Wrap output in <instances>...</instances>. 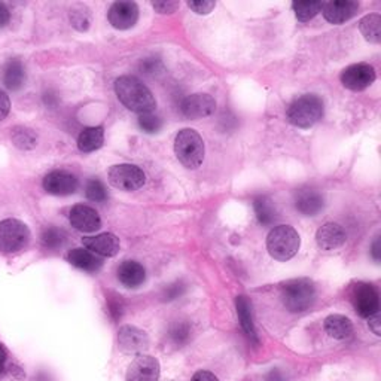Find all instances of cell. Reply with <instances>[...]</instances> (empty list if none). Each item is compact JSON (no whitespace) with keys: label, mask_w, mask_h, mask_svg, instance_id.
Segmentation results:
<instances>
[{"label":"cell","mask_w":381,"mask_h":381,"mask_svg":"<svg viewBox=\"0 0 381 381\" xmlns=\"http://www.w3.org/2000/svg\"><path fill=\"white\" fill-rule=\"evenodd\" d=\"M115 93L122 105L140 115L152 112L156 106L155 97L149 88L134 76H121L116 79Z\"/></svg>","instance_id":"obj_1"},{"label":"cell","mask_w":381,"mask_h":381,"mask_svg":"<svg viewBox=\"0 0 381 381\" xmlns=\"http://www.w3.org/2000/svg\"><path fill=\"white\" fill-rule=\"evenodd\" d=\"M300 236L289 225H279L272 229L267 239L269 255L277 261H289L300 250Z\"/></svg>","instance_id":"obj_2"},{"label":"cell","mask_w":381,"mask_h":381,"mask_svg":"<svg viewBox=\"0 0 381 381\" xmlns=\"http://www.w3.org/2000/svg\"><path fill=\"white\" fill-rule=\"evenodd\" d=\"M281 298L290 313H304L316 301V288L313 281L307 279L290 280L283 286Z\"/></svg>","instance_id":"obj_3"},{"label":"cell","mask_w":381,"mask_h":381,"mask_svg":"<svg viewBox=\"0 0 381 381\" xmlns=\"http://www.w3.org/2000/svg\"><path fill=\"white\" fill-rule=\"evenodd\" d=\"M323 116V103L314 94H305L295 100L288 109L290 124L300 128H309Z\"/></svg>","instance_id":"obj_4"},{"label":"cell","mask_w":381,"mask_h":381,"mask_svg":"<svg viewBox=\"0 0 381 381\" xmlns=\"http://www.w3.org/2000/svg\"><path fill=\"white\" fill-rule=\"evenodd\" d=\"M175 152L183 166L196 168L204 159V142L195 130L185 128L179 131L175 139Z\"/></svg>","instance_id":"obj_5"},{"label":"cell","mask_w":381,"mask_h":381,"mask_svg":"<svg viewBox=\"0 0 381 381\" xmlns=\"http://www.w3.org/2000/svg\"><path fill=\"white\" fill-rule=\"evenodd\" d=\"M30 241L29 227L18 219H5L0 222V252L17 253Z\"/></svg>","instance_id":"obj_6"},{"label":"cell","mask_w":381,"mask_h":381,"mask_svg":"<svg viewBox=\"0 0 381 381\" xmlns=\"http://www.w3.org/2000/svg\"><path fill=\"white\" fill-rule=\"evenodd\" d=\"M350 300L356 313L361 317H371L375 313H380V298L377 289L370 285L359 281L352 288Z\"/></svg>","instance_id":"obj_7"},{"label":"cell","mask_w":381,"mask_h":381,"mask_svg":"<svg viewBox=\"0 0 381 381\" xmlns=\"http://www.w3.org/2000/svg\"><path fill=\"white\" fill-rule=\"evenodd\" d=\"M143 171L131 164H118L109 170L110 185L121 191H136L145 185Z\"/></svg>","instance_id":"obj_8"},{"label":"cell","mask_w":381,"mask_h":381,"mask_svg":"<svg viewBox=\"0 0 381 381\" xmlns=\"http://www.w3.org/2000/svg\"><path fill=\"white\" fill-rule=\"evenodd\" d=\"M374 81H375L374 67L365 63L349 66L341 73L342 85L352 91H362L370 87Z\"/></svg>","instance_id":"obj_9"},{"label":"cell","mask_w":381,"mask_h":381,"mask_svg":"<svg viewBox=\"0 0 381 381\" xmlns=\"http://www.w3.org/2000/svg\"><path fill=\"white\" fill-rule=\"evenodd\" d=\"M118 347L126 354H142L149 347V338L146 333L138 326L126 325L118 333Z\"/></svg>","instance_id":"obj_10"},{"label":"cell","mask_w":381,"mask_h":381,"mask_svg":"<svg viewBox=\"0 0 381 381\" xmlns=\"http://www.w3.org/2000/svg\"><path fill=\"white\" fill-rule=\"evenodd\" d=\"M161 366L152 356L140 354L134 359L126 374V381H158Z\"/></svg>","instance_id":"obj_11"},{"label":"cell","mask_w":381,"mask_h":381,"mask_svg":"<svg viewBox=\"0 0 381 381\" xmlns=\"http://www.w3.org/2000/svg\"><path fill=\"white\" fill-rule=\"evenodd\" d=\"M216 109V102L212 95L208 94H192L187 97L180 105V110L183 116L189 119H200L210 116Z\"/></svg>","instance_id":"obj_12"},{"label":"cell","mask_w":381,"mask_h":381,"mask_svg":"<svg viewBox=\"0 0 381 381\" xmlns=\"http://www.w3.org/2000/svg\"><path fill=\"white\" fill-rule=\"evenodd\" d=\"M109 22L115 29H131L139 20V8L134 2H115L109 9Z\"/></svg>","instance_id":"obj_13"},{"label":"cell","mask_w":381,"mask_h":381,"mask_svg":"<svg viewBox=\"0 0 381 381\" xmlns=\"http://www.w3.org/2000/svg\"><path fill=\"white\" fill-rule=\"evenodd\" d=\"M44 188L53 195H70L78 188V179L69 171L55 170L45 176Z\"/></svg>","instance_id":"obj_14"},{"label":"cell","mask_w":381,"mask_h":381,"mask_svg":"<svg viewBox=\"0 0 381 381\" xmlns=\"http://www.w3.org/2000/svg\"><path fill=\"white\" fill-rule=\"evenodd\" d=\"M70 224L78 231L93 232L102 227V220L93 207L78 204L70 210Z\"/></svg>","instance_id":"obj_15"},{"label":"cell","mask_w":381,"mask_h":381,"mask_svg":"<svg viewBox=\"0 0 381 381\" xmlns=\"http://www.w3.org/2000/svg\"><path fill=\"white\" fill-rule=\"evenodd\" d=\"M359 9V4L353 0H338V2L322 4V12L326 21L333 24L346 22L356 15Z\"/></svg>","instance_id":"obj_16"},{"label":"cell","mask_w":381,"mask_h":381,"mask_svg":"<svg viewBox=\"0 0 381 381\" xmlns=\"http://www.w3.org/2000/svg\"><path fill=\"white\" fill-rule=\"evenodd\" d=\"M82 243L91 253L100 256H115L121 248L119 239L114 234H109V232L98 234L95 237H85Z\"/></svg>","instance_id":"obj_17"},{"label":"cell","mask_w":381,"mask_h":381,"mask_svg":"<svg viewBox=\"0 0 381 381\" xmlns=\"http://www.w3.org/2000/svg\"><path fill=\"white\" fill-rule=\"evenodd\" d=\"M295 207L307 216H313L322 210L323 196L313 188H301L295 194Z\"/></svg>","instance_id":"obj_18"},{"label":"cell","mask_w":381,"mask_h":381,"mask_svg":"<svg viewBox=\"0 0 381 381\" xmlns=\"http://www.w3.org/2000/svg\"><path fill=\"white\" fill-rule=\"evenodd\" d=\"M316 241L321 249L334 250L346 241V232H344L341 225L329 222V224H325L322 228H319L316 234Z\"/></svg>","instance_id":"obj_19"},{"label":"cell","mask_w":381,"mask_h":381,"mask_svg":"<svg viewBox=\"0 0 381 381\" xmlns=\"http://www.w3.org/2000/svg\"><path fill=\"white\" fill-rule=\"evenodd\" d=\"M0 81L11 91L20 90L26 82V69L21 61L17 58L8 60L0 72Z\"/></svg>","instance_id":"obj_20"},{"label":"cell","mask_w":381,"mask_h":381,"mask_svg":"<svg viewBox=\"0 0 381 381\" xmlns=\"http://www.w3.org/2000/svg\"><path fill=\"white\" fill-rule=\"evenodd\" d=\"M236 309H237V314L240 319V325L244 330L246 337L249 338V341L255 346L260 344V338H258L256 334V328L253 323V314H252V302L248 297H244V295H240L236 300Z\"/></svg>","instance_id":"obj_21"},{"label":"cell","mask_w":381,"mask_h":381,"mask_svg":"<svg viewBox=\"0 0 381 381\" xmlns=\"http://www.w3.org/2000/svg\"><path fill=\"white\" fill-rule=\"evenodd\" d=\"M118 279L126 288H139L146 279V269L136 261H124L118 267Z\"/></svg>","instance_id":"obj_22"},{"label":"cell","mask_w":381,"mask_h":381,"mask_svg":"<svg viewBox=\"0 0 381 381\" xmlns=\"http://www.w3.org/2000/svg\"><path fill=\"white\" fill-rule=\"evenodd\" d=\"M67 261L73 267H76L82 269V272H87V273H95L103 265V261L100 260V258L85 249H72L67 253Z\"/></svg>","instance_id":"obj_23"},{"label":"cell","mask_w":381,"mask_h":381,"mask_svg":"<svg viewBox=\"0 0 381 381\" xmlns=\"http://www.w3.org/2000/svg\"><path fill=\"white\" fill-rule=\"evenodd\" d=\"M325 330L329 337L335 340H347L353 334V323L350 319L341 314H330L325 319Z\"/></svg>","instance_id":"obj_24"},{"label":"cell","mask_w":381,"mask_h":381,"mask_svg":"<svg viewBox=\"0 0 381 381\" xmlns=\"http://www.w3.org/2000/svg\"><path fill=\"white\" fill-rule=\"evenodd\" d=\"M105 131L102 127H88L82 130L78 138V147L82 152H93L102 147Z\"/></svg>","instance_id":"obj_25"},{"label":"cell","mask_w":381,"mask_h":381,"mask_svg":"<svg viewBox=\"0 0 381 381\" xmlns=\"http://www.w3.org/2000/svg\"><path fill=\"white\" fill-rule=\"evenodd\" d=\"M253 207L258 219H260V222L264 225H272L274 224V220L277 219V210L274 207L273 200L269 199L268 195H260L256 196L253 201Z\"/></svg>","instance_id":"obj_26"},{"label":"cell","mask_w":381,"mask_h":381,"mask_svg":"<svg viewBox=\"0 0 381 381\" xmlns=\"http://www.w3.org/2000/svg\"><path fill=\"white\" fill-rule=\"evenodd\" d=\"M359 29L366 41L378 44L381 41V17L378 14L366 15L361 20Z\"/></svg>","instance_id":"obj_27"},{"label":"cell","mask_w":381,"mask_h":381,"mask_svg":"<svg viewBox=\"0 0 381 381\" xmlns=\"http://www.w3.org/2000/svg\"><path fill=\"white\" fill-rule=\"evenodd\" d=\"M41 243L44 244V248L48 250H58V249L63 248V244L66 243L65 231L57 228V227H48L42 232Z\"/></svg>","instance_id":"obj_28"},{"label":"cell","mask_w":381,"mask_h":381,"mask_svg":"<svg viewBox=\"0 0 381 381\" xmlns=\"http://www.w3.org/2000/svg\"><path fill=\"white\" fill-rule=\"evenodd\" d=\"M36 140H38L36 134L26 127H15L12 130V142L22 151L33 149L36 146Z\"/></svg>","instance_id":"obj_29"},{"label":"cell","mask_w":381,"mask_h":381,"mask_svg":"<svg viewBox=\"0 0 381 381\" xmlns=\"http://www.w3.org/2000/svg\"><path fill=\"white\" fill-rule=\"evenodd\" d=\"M292 8L300 21H309L321 12L322 2H302V0H298V2H293Z\"/></svg>","instance_id":"obj_30"},{"label":"cell","mask_w":381,"mask_h":381,"mask_svg":"<svg viewBox=\"0 0 381 381\" xmlns=\"http://www.w3.org/2000/svg\"><path fill=\"white\" fill-rule=\"evenodd\" d=\"M90 11L82 5H76L70 9L72 26L79 32H85L90 27Z\"/></svg>","instance_id":"obj_31"},{"label":"cell","mask_w":381,"mask_h":381,"mask_svg":"<svg viewBox=\"0 0 381 381\" xmlns=\"http://www.w3.org/2000/svg\"><path fill=\"white\" fill-rule=\"evenodd\" d=\"M85 194H87L88 200L102 203L107 199V191L103 183L97 179H93L87 183V188H85Z\"/></svg>","instance_id":"obj_32"},{"label":"cell","mask_w":381,"mask_h":381,"mask_svg":"<svg viewBox=\"0 0 381 381\" xmlns=\"http://www.w3.org/2000/svg\"><path fill=\"white\" fill-rule=\"evenodd\" d=\"M191 335V328L188 323H176L171 326L170 329V338L173 340L175 344L178 346H182V344H185L189 340Z\"/></svg>","instance_id":"obj_33"},{"label":"cell","mask_w":381,"mask_h":381,"mask_svg":"<svg viewBox=\"0 0 381 381\" xmlns=\"http://www.w3.org/2000/svg\"><path fill=\"white\" fill-rule=\"evenodd\" d=\"M139 126L143 131L146 133H156L163 126V121L159 116L154 115L152 112L149 114H142L139 116Z\"/></svg>","instance_id":"obj_34"},{"label":"cell","mask_w":381,"mask_h":381,"mask_svg":"<svg viewBox=\"0 0 381 381\" xmlns=\"http://www.w3.org/2000/svg\"><path fill=\"white\" fill-rule=\"evenodd\" d=\"M188 6L196 12V14L200 15H206L210 12L213 8H215V2H206V0H203V2H189Z\"/></svg>","instance_id":"obj_35"},{"label":"cell","mask_w":381,"mask_h":381,"mask_svg":"<svg viewBox=\"0 0 381 381\" xmlns=\"http://www.w3.org/2000/svg\"><path fill=\"white\" fill-rule=\"evenodd\" d=\"M183 290H185V286H183L180 281H179V283L170 285V286H167V289L164 292V300H168V301L176 300L183 293Z\"/></svg>","instance_id":"obj_36"},{"label":"cell","mask_w":381,"mask_h":381,"mask_svg":"<svg viewBox=\"0 0 381 381\" xmlns=\"http://www.w3.org/2000/svg\"><path fill=\"white\" fill-rule=\"evenodd\" d=\"M152 6L159 12V14H171L179 8L178 2H154Z\"/></svg>","instance_id":"obj_37"},{"label":"cell","mask_w":381,"mask_h":381,"mask_svg":"<svg viewBox=\"0 0 381 381\" xmlns=\"http://www.w3.org/2000/svg\"><path fill=\"white\" fill-rule=\"evenodd\" d=\"M11 110V100L9 97L0 90V121L5 119Z\"/></svg>","instance_id":"obj_38"},{"label":"cell","mask_w":381,"mask_h":381,"mask_svg":"<svg viewBox=\"0 0 381 381\" xmlns=\"http://www.w3.org/2000/svg\"><path fill=\"white\" fill-rule=\"evenodd\" d=\"M191 381H219V378L210 371H199L192 375Z\"/></svg>","instance_id":"obj_39"},{"label":"cell","mask_w":381,"mask_h":381,"mask_svg":"<svg viewBox=\"0 0 381 381\" xmlns=\"http://www.w3.org/2000/svg\"><path fill=\"white\" fill-rule=\"evenodd\" d=\"M9 21H11V11L5 4L0 2V29L8 26Z\"/></svg>","instance_id":"obj_40"},{"label":"cell","mask_w":381,"mask_h":381,"mask_svg":"<svg viewBox=\"0 0 381 381\" xmlns=\"http://www.w3.org/2000/svg\"><path fill=\"white\" fill-rule=\"evenodd\" d=\"M368 321H370V328L373 329V333L375 335H381V317H380V313H375L371 317H368Z\"/></svg>","instance_id":"obj_41"},{"label":"cell","mask_w":381,"mask_h":381,"mask_svg":"<svg viewBox=\"0 0 381 381\" xmlns=\"http://www.w3.org/2000/svg\"><path fill=\"white\" fill-rule=\"evenodd\" d=\"M8 373L14 377L15 380H24V377H26V374H24V371L21 370L20 366H15V365H11L8 368Z\"/></svg>","instance_id":"obj_42"},{"label":"cell","mask_w":381,"mask_h":381,"mask_svg":"<svg viewBox=\"0 0 381 381\" xmlns=\"http://www.w3.org/2000/svg\"><path fill=\"white\" fill-rule=\"evenodd\" d=\"M6 361H8V352L5 350L4 344L0 342V365H6Z\"/></svg>","instance_id":"obj_43"},{"label":"cell","mask_w":381,"mask_h":381,"mask_svg":"<svg viewBox=\"0 0 381 381\" xmlns=\"http://www.w3.org/2000/svg\"><path fill=\"white\" fill-rule=\"evenodd\" d=\"M378 244H380V240L377 239L374 246H373V255L375 258V261H380V249H378Z\"/></svg>","instance_id":"obj_44"},{"label":"cell","mask_w":381,"mask_h":381,"mask_svg":"<svg viewBox=\"0 0 381 381\" xmlns=\"http://www.w3.org/2000/svg\"><path fill=\"white\" fill-rule=\"evenodd\" d=\"M6 373H8V368H6V365H0V377L5 375Z\"/></svg>","instance_id":"obj_45"}]
</instances>
